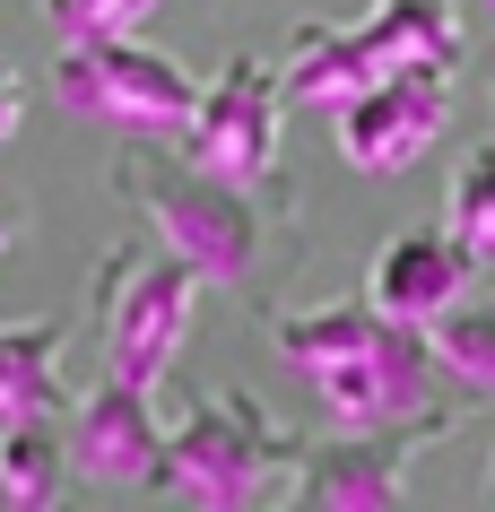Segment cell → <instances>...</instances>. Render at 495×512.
Segmentation results:
<instances>
[{"label":"cell","mask_w":495,"mask_h":512,"mask_svg":"<svg viewBox=\"0 0 495 512\" xmlns=\"http://www.w3.org/2000/svg\"><path fill=\"white\" fill-rule=\"evenodd\" d=\"M113 191L157 226L165 252L192 261L200 287H244V296L261 287L270 243L296 226V200L278 183L218 174V165H200L183 139H131V148L113 157Z\"/></svg>","instance_id":"6da1fadb"},{"label":"cell","mask_w":495,"mask_h":512,"mask_svg":"<svg viewBox=\"0 0 495 512\" xmlns=\"http://www.w3.org/2000/svg\"><path fill=\"white\" fill-rule=\"evenodd\" d=\"M296 452H304V434L278 426L252 391H200V400H183V417L165 426L157 486L183 495V504H209V512L287 504Z\"/></svg>","instance_id":"7a4b0ae2"},{"label":"cell","mask_w":495,"mask_h":512,"mask_svg":"<svg viewBox=\"0 0 495 512\" xmlns=\"http://www.w3.org/2000/svg\"><path fill=\"white\" fill-rule=\"evenodd\" d=\"M192 304H200V270L165 243H113L96 278H87V330H96V374L148 382L157 391L174 374V356L192 339Z\"/></svg>","instance_id":"3957f363"},{"label":"cell","mask_w":495,"mask_h":512,"mask_svg":"<svg viewBox=\"0 0 495 512\" xmlns=\"http://www.w3.org/2000/svg\"><path fill=\"white\" fill-rule=\"evenodd\" d=\"M53 96L79 122H113V131H131V139H174L183 113H192V96H200V79L174 53L139 44L131 27H105V35H61Z\"/></svg>","instance_id":"277c9868"},{"label":"cell","mask_w":495,"mask_h":512,"mask_svg":"<svg viewBox=\"0 0 495 512\" xmlns=\"http://www.w3.org/2000/svg\"><path fill=\"white\" fill-rule=\"evenodd\" d=\"M313 391H322V408L339 426H426V434H443L469 400L461 382L443 374L426 322H391V313L357 356L313 365Z\"/></svg>","instance_id":"5b68a950"},{"label":"cell","mask_w":495,"mask_h":512,"mask_svg":"<svg viewBox=\"0 0 495 512\" xmlns=\"http://www.w3.org/2000/svg\"><path fill=\"white\" fill-rule=\"evenodd\" d=\"M278 122H287V96H278V61L270 53H235L218 79H200L192 113H183V148L218 174H244V183H278Z\"/></svg>","instance_id":"8992f818"},{"label":"cell","mask_w":495,"mask_h":512,"mask_svg":"<svg viewBox=\"0 0 495 512\" xmlns=\"http://www.w3.org/2000/svg\"><path fill=\"white\" fill-rule=\"evenodd\" d=\"M330 122H339V157L357 165V174H409L452 131V70H435V61L383 70L348 105H330Z\"/></svg>","instance_id":"52a82bcc"},{"label":"cell","mask_w":495,"mask_h":512,"mask_svg":"<svg viewBox=\"0 0 495 512\" xmlns=\"http://www.w3.org/2000/svg\"><path fill=\"white\" fill-rule=\"evenodd\" d=\"M426 426H339L330 443H304L287 504L304 512H400L409 504V460Z\"/></svg>","instance_id":"ba28073f"},{"label":"cell","mask_w":495,"mask_h":512,"mask_svg":"<svg viewBox=\"0 0 495 512\" xmlns=\"http://www.w3.org/2000/svg\"><path fill=\"white\" fill-rule=\"evenodd\" d=\"M70 469L96 486H157L165 469V426L148 382L96 374L87 391H70Z\"/></svg>","instance_id":"9c48e42d"},{"label":"cell","mask_w":495,"mask_h":512,"mask_svg":"<svg viewBox=\"0 0 495 512\" xmlns=\"http://www.w3.org/2000/svg\"><path fill=\"white\" fill-rule=\"evenodd\" d=\"M469 278H478V252H469L452 226H409V235L383 243V261H374V287L365 296L383 304L391 322H435L452 296H469Z\"/></svg>","instance_id":"30bf717a"},{"label":"cell","mask_w":495,"mask_h":512,"mask_svg":"<svg viewBox=\"0 0 495 512\" xmlns=\"http://www.w3.org/2000/svg\"><path fill=\"white\" fill-rule=\"evenodd\" d=\"M365 79H383L374 61H365L357 44V18H304L296 35H287V61H278V96L287 105H348Z\"/></svg>","instance_id":"8fae6325"},{"label":"cell","mask_w":495,"mask_h":512,"mask_svg":"<svg viewBox=\"0 0 495 512\" xmlns=\"http://www.w3.org/2000/svg\"><path fill=\"white\" fill-rule=\"evenodd\" d=\"M357 44L374 70H409V61H435V70H461L469 18L461 0H374L357 18Z\"/></svg>","instance_id":"7c38bea8"},{"label":"cell","mask_w":495,"mask_h":512,"mask_svg":"<svg viewBox=\"0 0 495 512\" xmlns=\"http://www.w3.org/2000/svg\"><path fill=\"white\" fill-rule=\"evenodd\" d=\"M70 426H61V408H9L0 417V495L18 512H44L70 495Z\"/></svg>","instance_id":"4fadbf2b"},{"label":"cell","mask_w":495,"mask_h":512,"mask_svg":"<svg viewBox=\"0 0 495 512\" xmlns=\"http://www.w3.org/2000/svg\"><path fill=\"white\" fill-rule=\"evenodd\" d=\"M70 313H35V322H0V417L9 408H70L61 356H70Z\"/></svg>","instance_id":"5bb4252c"},{"label":"cell","mask_w":495,"mask_h":512,"mask_svg":"<svg viewBox=\"0 0 495 512\" xmlns=\"http://www.w3.org/2000/svg\"><path fill=\"white\" fill-rule=\"evenodd\" d=\"M374 330H383V304H374V296H330V304H296V313H278V304H270V339L296 356L304 374L357 356Z\"/></svg>","instance_id":"9a60e30c"},{"label":"cell","mask_w":495,"mask_h":512,"mask_svg":"<svg viewBox=\"0 0 495 512\" xmlns=\"http://www.w3.org/2000/svg\"><path fill=\"white\" fill-rule=\"evenodd\" d=\"M426 339H435V356H443V374L461 382V391H478V400H495V304H478V296H452L426 322Z\"/></svg>","instance_id":"2e32d148"},{"label":"cell","mask_w":495,"mask_h":512,"mask_svg":"<svg viewBox=\"0 0 495 512\" xmlns=\"http://www.w3.org/2000/svg\"><path fill=\"white\" fill-rule=\"evenodd\" d=\"M443 226L478 252V261H495V139H478L461 165H452V200H443Z\"/></svg>","instance_id":"e0dca14e"},{"label":"cell","mask_w":495,"mask_h":512,"mask_svg":"<svg viewBox=\"0 0 495 512\" xmlns=\"http://www.w3.org/2000/svg\"><path fill=\"white\" fill-rule=\"evenodd\" d=\"M61 35H105V27H148L157 0H44Z\"/></svg>","instance_id":"ac0fdd59"},{"label":"cell","mask_w":495,"mask_h":512,"mask_svg":"<svg viewBox=\"0 0 495 512\" xmlns=\"http://www.w3.org/2000/svg\"><path fill=\"white\" fill-rule=\"evenodd\" d=\"M18 122H27V79H18V70L0 61V148L18 139Z\"/></svg>","instance_id":"d6986e66"},{"label":"cell","mask_w":495,"mask_h":512,"mask_svg":"<svg viewBox=\"0 0 495 512\" xmlns=\"http://www.w3.org/2000/svg\"><path fill=\"white\" fill-rule=\"evenodd\" d=\"M18 235H27V200H18V191L0 183V261L18 252Z\"/></svg>","instance_id":"ffe728a7"},{"label":"cell","mask_w":495,"mask_h":512,"mask_svg":"<svg viewBox=\"0 0 495 512\" xmlns=\"http://www.w3.org/2000/svg\"><path fill=\"white\" fill-rule=\"evenodd\" d=\"M478 495H487V504H495V452H487V478H478Z\"/></svg>","instance_id":"44dd1931"},{"label":"cell","mask_w":495,"mask_h":512,"mask_svg":"<svg viewBox=\"0 0 495 512\" xmlns=\"http://www.w3.org/2000/svg\"><path fill=\"white\" fill-rule=\"evenodd\" d=\"M487 9H495V0H487Z\"/></svg>","instance_id":"7402d4cb"}]
</instances>
